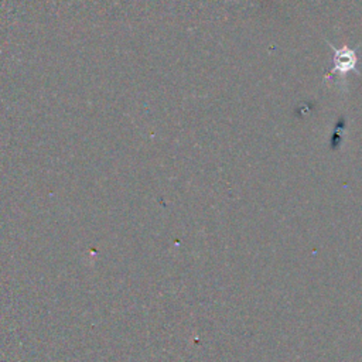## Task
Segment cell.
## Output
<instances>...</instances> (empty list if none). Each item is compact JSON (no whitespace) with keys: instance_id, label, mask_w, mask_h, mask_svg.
<instances>
[{"instance_id":"1","label":"cell","mask_w":362,"mask_h":362,"mask_svg":"<svg viewBox=\"0 0 362 362\" xmlns=\"http://www.w3.org/2000/svg\"><path fill=\"white\" fill-rule=\"evenodd\" d=\"M332 48V69L329 71L328 76L331 75H341L345 76L349 72H356L358 65V55L354 48H349L348 45H342L341 48Z\"/></svg>"}]
</instances>
